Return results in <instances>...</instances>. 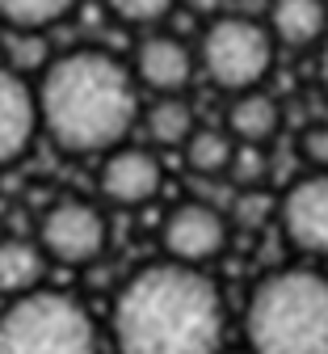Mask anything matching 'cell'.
I'll list each match as a JSON object with an SVG mask.
<instances>
[{
	"label": "cell",
	"instance_id": "obj_1",
	"mask_svg": "<svg viewBox=\"0 0 328 354\" xmlns=\"http://www.w3.org/2000/svg\"><path fill=\"white\" fill-rule=\"evenodd\" d=\"M223 295L202 266L148 261L122 279L110 308V337L118 354H219Z\"/></svg>",
	"mask_w": 328,
	"mask_h": 354
},
{
	"label": "cell",
	"instance_id": "obj_2",
	"mask_svg": "<svg viewBox=\"0 0 328 354\" xmlns=\"http://www.w3.org/2000/svg\"><path fill=\"white\" fill-rule=\"evenodd\" d=\"M34 102L38 136L68 156H102L126 144L139 122V84L131 68L102 47L51 55L38 72Z\"/></svg>",
	"mask_w": 328,
	"mask_h": 354
},
{
	"label": "cell",
	"instance_id": "obj_3",
	"mask_svg": "<svg viewBox=\"0 0 328 354\" xmlns=\"http://www.w3.org/2000/svg\"><path fill=\"white\" fill-rule=\"evenodd\" d=\"M249 354H328V274L282 266L257 279L244 304Z\"/></svg>",
	"mask_w": 328,
	"mask_h": 354
},
{
	"label": "cell",
	"instance_id": "obj_4",
	"mask_svg": "<svg viewBox=\"0 0 328 354\" xmlns=\"http://www.w3.org/2000/svg\"><path fill=\"white\" fill-rule=\"evenodd\" d=\"M0 354H102V346L80 299L34 287L0 308Z\"/></svg>",
	"mask_w": 328,
	"mask_h": 354
},
{
	"label": "cell",
	"instance_id": "obj_5",
	"mask_svg": "<svg viewBox=\"0 0 328 354\" xmlns=\"http://www.w3.org/2000/svg\"><path fill=\"white\" fill-rule=\"evenodd\" d=\"M273 55H278L273 34L261 21L240 17V13L211 17V26L202 30V47H198V64L206 80L223 93L261 88V80L273 72Z\"/></svg>",
	"mask_w": 328,
	"mask_h": 354
},
{
	"label": "cell",
	"instance_id": "obj_6",
	"mask_svg": "<svg viewBox=\"0 0 328 354\" xmlns=\"http://www.w3.org/2000/svg\"><path fill=\"white\" fill-rule=\"evenodd\" d=\"M110 245V219L88 198H55L38 219V249L59 266H93Z\"/></svg>",
	"mask_w": 328,
	"mask_h": 354
},
{
	"label": "cell",
	"instance_id": "obj_7",
	"mask_svg": "<svg viewBox=\"0 0 328 354\" xmlns=\"http://www.w3.org/2000/svg\"><path fill=\"white\" fill-rule=\"evenodd\" d=\"M231 236V219L198 198H185L177 203L164 224H160V249L168 261H185V266H206L227 249Z\"/></svg>",
	"mask_w": 328,
	"mask_h": 354
},
{
	"label": "cell",
	"instance_id": "obj_8",
	"mask_svg": "<svg viewBox=\"0 0 328 354\" xmlns=\"http://www.w3.org/2000/svg\"><path fill=\"white\" fill-rule=\"evenodd\" d=\"M273 219L295 253L328 257V173L311 169L307 177L291 182V190L278 198Z\"/></svg>",
	"mask_w": 328,
	"mask_h": 354
},
{
	"label": "cell",
	"instance_id": "obj_9",
	"mask_svg": "<svg viewBox=\"0 0 328 354\" xmlns=\"http://www.w3.org/2000/svg\"><path fill=\"white\" fill-rule=\"evenodd\" d=\"M164 186V165L152 148H135V144H118L110 152H102V169H97V190L106 203L114 207H144L160 194Z\"/></svg>",
	"mask_w": 328,
	"mask_h": 354
},
{
	"label": "cell",
	"instance_id": "obj_10",
	"mask_svg": "<svg viewBox=\"0 0 328 354\" xmlns=\"http://www.w3.org/2000/svg\"><path fill=\"white\" fill-rule=\"evenodd\" d=\"M194 51L185 47L177 34H148L139 38L135 59H131V76L135 84L152 88V93H181L185 84L194 80Z\"/></svg>",
	"mask_w": 328,
	"mask_h": 354
},
{
	"label": "cell",
	"instance_id": "obj_11",
	"mask_svg": "<svg viewBox=\"0 0 328 354\" xmlns=\"http://www.w3.org/2000/svg\"><path fill=\"white\" fill-rule=\"evenodd\" d=\"M38 140V102L30 76L0 64V169L17 165Z\"/></svg>",
	"mask_w": 328,
	"mask_h": 354
},
{
	"label": "cell",
	"instance_id": "obj_12",
	"mask_svg": "<svg viewBox=\"0 0 328 354\" xmlns=\"http://www.w3.org/2000/svg\"><path fill=\"white\" fill-rule=\"evenodd\" d=\"M265 30L282 47H295V51L316 47L328 34V0H273Z\"/></svg>",
	"mask_w": 328,
	"mask_h": 354
},
{
	"label": "cell",
	"instance_id": "obj_13",
	"mask_svg": "<svg viewBox=\"0 0 328 354\" xmlns=\"http://www.w3.org/2000/svg\"><path fill=\"white\" fill-rule=\"evenodd\" d=\"M282 127V106L261 88H244L227 106V131L236 144H269Z\"/></svg>",
	"mask_w": 328,
	"mask_h": 354
},
{
	"label": "cell",
	"instance_id": "obj_14",
	"mask_svg": "<svg viewBox=\"0 0 328 354\" xmlns=\"http://www.w3.org/2000/svg\"><path fill=\"white\" fill-rule=\"evenodd\" d=\"M42 279H46V253L38 249V241H26V236L0 241V295L5 299L26 295L42 287Z\"/></svg>",
	"mask_w": 328,
	"mask_h": 354
},
{
	"label": "cell",
	"instance_id": "obj_15",
	"mask_svg": "<svg viewBox=\"0 0 328 354\" xmlns=\"http://www.w3.org/2000/svg\"><path fill=\"white\" fill-rule=\"evenodd\" d=\"M139 118H144V131H148V140L156 148H181L190 140V131L198 127L194 106L185 97H177V93H160L148 110H139Z\"/></svg>",
	"mask_w": 328,
	"mask_h": 354
},
{
	"label": "cell",
	"instance_id": "obj_16",
	"mask_svg": "<svg viewBox=\"0 0 328 354\" xmlns=\"http://www.w3.org/2000/svg\"><path fill=\"white\" fill-rule=\"evenodd\" d=\"M181 148H185V169L194 177H223L231 165V152H236V140H231V131H219V127H194Z\"/></svg>",
	"mask_w": 328,
	"mask_h": 354
},
{
	"label": "cell",
	"instance_id": "obj_17",
	"mask_svg": "<svg viewBox=\"0 0 328 354\" xmlns=\"http://www.w3.org/2000/svg\"><path fill=\"white\" fill-rule=\"evenodd\" d=\"M0 55H5V68H13L17 76H38L46 64H51L46 30H5Z\"/></svg>",
	"mask_w": 328,
	"mask_h": 354
},
{
	"label": "cell",
	"instance_id": "obj_18",
	"mask_svg": "<svg viewBox=\"0 0 328 354\" xmlns=\"http://www.w3.org/2000/svg\"><path fill=\"white\" fill-rule=\"evenodd\" d=\"M76 9V0H0L5 30H51Z\"/></svg>",
	"mask_w": 328,
	"mask_h": 354
},
{
	"label": "cell",
	"instance_id": "obj_19",
	"mask_svg": "<svg viewBox=\"0 0 328 354\" xmlns=\"http://www.w3.org/2000/svg\"><path fill=\"white\" fill-rule=\"evenodd\" d=\"M227 182L236 190H249V186H265L269 177V156H265V144H236L231 152V165H227Z\"/></svg>",
	"mask_w": 328,
	"mask_h": 354
},
{
	"label": "cell",
	"instance_id": "obj_20",
	"mask_svg": "<svg viewBox=\"0 0 328 354\" xmlns=\"http://www.w3.org/2000/svg\"><path fill=\"white\" fill-rule=\"evenodd\" d=\"M273 211H278V198L265 190V186H249V190H240L236 198H231V224H240V228H265L269 219H273Z\"/></svg>",
	"mask_w": 328,
	"mask_h": 354
},
{
	"label": "cell",
	"instance_id": "obj_21",
	"mask_svg": "<svg viewBox=\"0 0 328 354\" xmlns=\"http://www.w3.org/2000/svg\"><path fill=\"white\" fill-rule=\"evenodd\" d=\"M106 9H110L122 26L148 30V26H160V21L177 9V0H106Z\"/></svg>",
	"mask_w": 328,
	"mask_h": 354
},
{
	"label": "cell",
	"instance_id": "obj_22",
	"mask_svg": "<svg viewBox=\"0 0 328 354\" xmlns=\"http://www.w3.org/2000/svg\"><path fill=\"white\" fill-rule=\"evenodd\" d=\"M299 156H303L311 169L328 173V122L303 127V136H299Z\"/></svg>",
	"mask_w": 328,
	"mask_h": 354
},
{
	"label": "cell",
	"instance_id": "obj_23",
	"mask_svg": "<svg viewBox=\"0 0 328 354\" xmlns=\"http://www.w3.org/2000/svg\"><path fill=\"white\" fill-rule=\"evenodd\" d=\"M185 5H190L198 17H219V13H227L231 0H185Z\"/></svg>",
	"mask_w": 328,
	"mask_h": 354
},
{
	"label": "cell",
	"instance_id": "obj_24",
	"mask_svg": "<svg viewBox=\"0 0 328 354\" xmlns=\"http://www.w3.org/2000/svg\"><path fill=\"white\" fill-rule=\"evenodd\" d=\"M316 76H320V84H324V93H328V34H324V42H320V59H316Z\"/></svg>",
	"mask_w": 328,
	"mask_h": 354
},
{
	"label": "cell",
	"instance_id": "obj_25",
	"mask_svg": "<svg viewBox=\"0 0 328 354\" xmlns=\"http://www.w3.org/2000/svg\"><path fill=\"white\" fill-rule=\"evenodd\" d=\"M0 42H5V21H0Z\"/></svg>",
	"mask_w": 328,
	"mask_h": 354
}]
</instances>
